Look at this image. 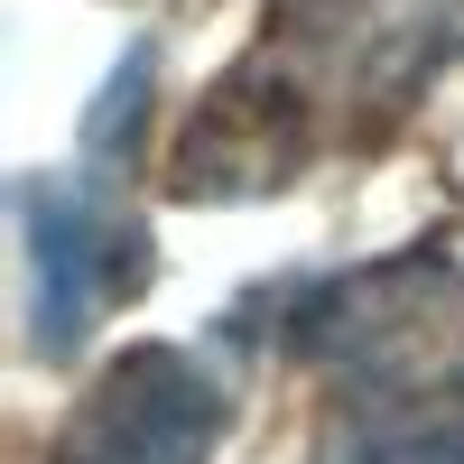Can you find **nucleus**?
<instances>
[{"instance_id":"obj_1","label":"nucleus","mask_w":464,"mask_h":464,"mask_svg":"<svg viewBox=\"0 0 464 464\" xmlns=\"http://www.w3.org/2000/svg\"><path fill=\"white\" fill-rule=\"evenodd\" d=\"M19 242H28V334L47 362H65L102 325V306H121L149 269V232L111 214L93 186H56V177L19 186Z\"/></svg>"},{"instance_id":"obj_2","label":"nucleus","mask_w":464,"mask_h":464,"mask_svg":"<svg viewBox=\"0 0 464 464\" xmlns=\"http://www.w3.org/2000/svg\"><path fill=\"white\" fill-rule=\"evenodd\" d=\"M223 437V381L177 343H130L65 428L56 464H205Z\"/></svg>"},{"instance_id":"obj_3","label":"nucleus","mask_w":464,"mask_h":464,"mask_svg":"<svg viewBox=\"0 0 464 464\" xmlns=\"http://www.w3.org/2000/svg\"><path fill=\"white\" fill-rule=\"evenodd\" d=\"M316 464H464V362L446 381H428V391L353 409Z\"/></svg>"}]
</instances>
